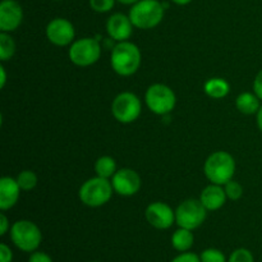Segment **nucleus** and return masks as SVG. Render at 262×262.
Segmentation results:
<instances>
[{
	"mask_svg": "<svg viewBox=\"0 0 262 262\" xmlns=\"http://www.w3.org/2000/svg\"><path fill=\"white\" fill-rule=\"evenodd\" d=\"M171 262H201V258L197 255L191 252H183L182 255L177 256Z\"/></svg>",
	"mask_w": 262,
	"mask_h": 262,
	"instance_id": "obj_27",
	"label": "nucleus"
},
{
	"mask_svg": "<svg viewBox=\"0 0 262 262\" xmlns=\"http://www.w3.org/2000/svg\"><path fill=\"white\" fill-rule=\"evenodd\" d=\"M23 20V9L15 0H3L0 3V30L2 32H13Z\"/></svg>",
	"mask_w": 262,
	"mask_h": 262,
	"instance_id": "obj_13",
	"label": "nucleus"
},
{
	"mask_svg": "<svg viewBox=\"0 0 262 262\" xmlns=\"http://www.w3.org/2000/svg\"><path fill=\"white\" fill-rule=\"evenodd\" d=\"M55 2H61V0H55Z\"/></svg>",
	"mask_w": 262,
	"mask_h": 262,
	"instance_id": "obj_36",
	"label": "nucleus"
},
{
	"mask_svg": "<svg viewBox=\"0 0 262 262\" xmlns=\"http://www.w3.org/2000/svg\"><path fill=\"white\" fill-rule=\"evenodd\" d=\"M228 262H253V255L246 248H238L230 255Z\"/></svg>",
	"mask_w": 262,
	"mask_h": 262,
	"instance_id": "obj_26",
	"label": "nucleus"
},
{
	"mask_svg": "<svg viewBox=\"0 0 262 262\" xmlns=\"http://www.w3.org/2000/svg\"><path fill=\"white\" fill-rule=\"evenodd\" d=\"M17 182L22 191H31L37 186V176L32 170H23L18 174Z\"/></svg>",
	"mask_w": 262,
	"mask_h": 262,
	"instance_id": "obj_22",
	"label": "nucleus"
},
{
	"mask_svg": "<svg viewBox=\"0 0 262 262\" xmlns=\"http://www.w3.org/2000/svg\"><path fill=\"white\" fill-rule=\"evenodd\" d=\"M225 193H227L228 199L233 200V201H237L241 197L243 196V187L242 184L238 183L235 181H229L225 184Z\"/></svg>",
	"mask_w": 262,
	"mask_h": 262,
	"instance_id": "obj_23",
	"label": "nucleus"
},
{
	"mask_svg": "<svg viewBox=\"0 0 262 262\" xmlns=\"http://www.w3.org/2000/svg\"><path fill=\"white\" fill-rule=\"evenodd\" d=\"M28 262H53V260H51V257L48 255V253L36 251V252H33L32 255L30 256V260H28Z\"/></svg>",
	"mask_w": 262,
	"mask_h": 262,
	"instance_id": "obj_29",
	"label": "nucleus"
},
{
	"mask_svg": "<svg viewBox=\"0 0 262 262\" xmlns=\"http://www.w3.org/2000/svg\"><path fill=\"white\" fill-rule=\"evenodd\" d=\"M113 184L109 179L95 177L89 179L81 186L78 192L82 204L90 207H100L109 202L113 196Z\"/></svg>",
	"mask_w": 262,
	"mask_h": 262,
	"instance_id": "obj_4",
	"label": "nucleus"
},
{
	"mask_svg": "<svg viewBox=\"0 0 262 262\" xmlns=\"http://www.w3.org/2000/svg\"><path fill=\"white\" fill-rule=\"evenodd\" d=\"M15 42L7 32L0 33V60L7 61L14 55Z\"/></svg>",
	"mask_w": 262,
	"mask_h": 262,
	"instance_id": "obj_21",
	"label": "nucleus"
},
{
	"mask_svg": "<svg viewBox=\"0 0 262 262\" xmlns=\"http://www.w3.org/2000/svg\"><path fill=\"white\" fill-rule=\"evenodd\" d=\"M10 238L15 247L23 252H35L41 245L42 234L35 223L30 220H19L10 228Z\"/></svg>",
	"mask_w": 262,
	"mask_h": 262,
	"instance_id": "obj_5",
	"label": "nucleus"
},
{
	"mask_svg": "<svg viewBox=\"0 0 262 262\" xmlns=\"http://www.w3.org/2000/svg\"><path fill=\"white\" fill-rule=\"evenodd\" d=\"M200 201L204 205L207 211H215V210L222 209L227 201V193L225 189L219 184L211 183L206 188L202 189Z\"/></svg>",
	"mask_w": 262,
	"mask_h": 262,
	"instance_id": "obj_16",
	"label": "nucleus"
},
{
	"mask_svg": "<svg viewBox=\"0 0 262 262\" xmlns=\"http://www.w3.org/2000/svg\"><path fill=\"white\" fill-rule=\"evenodd\" d=\"M206 211L200 200H186L176 210V223L179 228L193 230L201 227L206 219Z\"/></svg>",
	"mask_w": 262,
	"mask_h": 262,
	"instance_id": "obj_8",
	"label": "nucleus"
},
{
	"mask_svg": "<svg viewBox=\"0 0 262 262\" xmlns=\"http://www.w3.org/2000/svg\"><path fill=\"white\" fill-rule=\"evenodd\" d=\"M0 73H2V79H0V87L4 89L5 82H7V73H5V68L3 66H0Z\"/></svg>",
	"mask_w": 262,
	"mask_h": 262,
	"instance_id": "obj_32",
	"label": "nucleus"
},
{
	"mask_svg": "<svg viewBox=\"0 0 262 262\" xmlns=\"http://www.w3.org/2000/svg\"><path fill=\"white\" fill-rule=\"evenodd\" d=\"M141 51L137 45L129 41H122L114 46L110 56V64L119 76L128 77L135 74L141 66Z\"/></svg>",
	"mask_w": 262,
	"mask_h": 262,
	"instance_id": "obj_1",
	"label": "nucleus"
},
{
	"mask_svg": "<svg viewBox=\"0 0 262 262\" xmlns=\"http://www.w3.org/2000/svg\"><path fill=\"white\" fill-rule=\"evenodd\" d=\"M95 171H96V176L101 177V178H113L114 174L117 173V164H115V160L113 158H110V156H101L95 163Z\"/></svg>",
	"mask_w": 262,
	"mask_h": 262,
	"instance_id": "obj_20",
	"label": "nucleus"
},
{
	"mask_svg": "<svg viewBox=\"0 0 262 262\" xmlns=\"http://www.w3.org/2000/svg\"><path fill=\"white\" fill-rule=\"evenodd\" d=\"M117 2L122 3V4H124V5H133V4H136L137 2H140V0H117Z\"/></svg>",
	"mask_w": 262,
	"mask_h": 262,
	"instance_id": "obj_34",
	"label": "nucleus"
},
{
	"mask_svg": "<svg viewBox=\"0 0 262 262\" xmlns=\"http://www.w3.org/2000/svg\"><path fill=\"white\" fill-rule=\"evenodd\" d=\"M204 171L211 183L225 186L234 177L235 161L230 154L225 151H216L205 161Z\"/></svg>",
	"mask_w": 262,
	"mask_h": 262,
	"instance_id": "obj_2",
	"label": "nucleus"
},
{
	"mask_svg": "<svg viewBox=\"0 0 262 262\" xmlns=\"http://www.w3.org/2000/svg\"><path fill=\"white\" fill-rule=\"evenodd\" d=\"M200 258H201V262H227L224 253L216 248L205 250L200 256Z\"/></svg>",
	"mask_w": 262,
	"mask_h": 262,
	"instance_id": "obj_24",
	"label": "nucleus"
},
{
	"mask_svg": "<svg viewBox=\"0 0 262 262\" xmlns=\"http://www.w3.org/2000/svg\"><path fill=\"white\" fill-rule=\"evenodd\" d=\"M115 0H90V7L97 13H106L114 8Z\"/></svg>",
	"mask_w": 262,
	"mask_h": 262,
	"instance_id": "obj_25",
	"label": "nucleus"
},
{
	"mask_svg": "<svg viewBox=\"0 0 262 262\" xmlns=\"http://www.w3.org/2000/svg\"><path fill=\"white\" fill-rule=\"evenodd\" d=\"M13 252L5 243L0 245V262H12Z\"/></svg>",
	"mask_w": 262,
	"mask_h": 262,
	"instance_id": "obj_28",
	"label": "nucleus"
},
{
	"mask_svg": "<svg viewBox=\"0 0 262 262\" xmlns=\"http://www.w3.org/2000/svg\"><path fill=\"white\" fill-rule=\"evenodd\" d=\"M69 59L78 67H90L101 56V45L96 38L86 37L74 41L68 51Z\"/></svg>",
	"mask_w": 262,
	"mask_h": 262,
	"instance_id": "obj_7",
	"label": "nucleus"
},
{
	"mask_svg": "<svg viewBox=\"0 0 262 262\" xmlns=\"http://www.w3.org/2000/svg\"><path fill=\"white\" fill-rule=\"evenodd\" d=\"M129 18L136 28L151 30L163 20L164 4L159 0H140L130 8Z\"/></svg>",
	"mask_w": 262,
	"mask_h": 262,
	"instance_id": "obj_3",
	"label": "nucleus"
},
{
	"mask_svg": "<svg viewBox=\"0 0 262 262\" xmlns=\"http://www.w3.org/2000/svg\"><path fill=\"white\" fill-rule=\"evenodd\" d=\"M256 117H257V125H258V129L262 132V106L260 107V110L257 112V114H256Z\"/></svg>",
	"mask_w": 262,
	"mask_h": 262,
	"instance_id": "obj_33",
	"label": "nucleus"
},
{
	"mask_svg": "<svg viewBox=\"0 0 262 262\" xmlns=\"http://www.w3.org/2000/svg\"><path fill=\"white\" fill-rule=\"evenodd\" d=\"M141 100L133 92H122L112 104V113L115 119L123 124H128L138 119L141 114Z\"/></svg>",
	"mask_w": 262,
	"mask_h": 262,
	"instance_id": "obj_9",
	"label": "nucleus"
},
{
	"mask_svg": "<svg viewBox=\"0 0 262 262\" xmlns=\"http://www.w3.org/2000/svg\"><path fill=\"white\" fill-rule=\"evenodd\" d=\"M146 105L158 115H166L176 107L177 97L173 90L163 83L151 84L146 91Z\"/></svg>",
	"mask_w": 262,
	"mask_h": 262,
	"instance_id": "obj_6",
	"label": "nucleus"
},
{
	"mask_svg": "<svg viewBox=\"0 0 262 262\" xmlns=\"http://www.w3.org/2000/svg\"><path fill=\"white\" fill-rule=\"evenodd\" d=\"M207 96L212 99H223L230 91V86L224 78H210L204 86Z\"/></svg>",
	"mask_w": 262,
	"mask_h": 262,
	"instance_id": "obj_19",
	"label": "nucleus"
},
{
	"mask_svg": "<svg viewBox=\"0 0 262 262\" xmlns=\"http://www.w3.org/2000/svg\"><path fill=\"white\" fill-rule=\"evenodd\" d=\"M171 2L177 5H187V4H189L192 0H171Z\"/></svg>",
	"mask_w": 262,
	"mask_h": 262,
	"instance_id": "obj_35",
	"label": "nucleus"
},
{
	"mask_svg": "<svg viewBox=\"0 0 262 262\" xmlns=\"http://www.w3.org/2000/svg\"><path fill=\"white\" fill-rule=\"evenodd\" d=\"M133 23L130 20L129 15H125L123 13H115L110 15L106 22V31L113 40L122 42L127 41L133 32Z\"/></svg>",
	"mask_w": 262,
	"mask_h": 262,
	"instance_id": "obj_14",
	"label": "nucleus"
},
{
	"mask_svg": "<svg viewBox=\"0 0 262 262\" xmlns=\"http://www.w3.org/2000/svg\"><path fill=\"white\" fill-rule=\"evenodd\" d=\"M112 184L114 192H117L120 196L129 197L140 191L141 178L137 171H135L133 169H119L113 177Z\"/></svg>",
	"mask_w": 262,
	"mask_h": 262,
	"instance_id": "obj_11",
	"label": "nucleus"
},
{
	"mask_svg": "<svg viewBox=\"0 0 262 262\" xmlns=\"http://www.w3.org/2000/svg\"><path fill=\"white\" fill-rule=\"evenodd\" d=\"M194 237L192 230L184 229V228H179L178 230L174 232L171 235V245L179 252H187L189 248L193 246Z\"/></svg>",
	"mask_w": 262,
	"mask_h": 262,
	"instance_id": "obj_18",
	"label": "nucleus"
},
{
	"mask_svg": "<svg viewBox=\"0 0 262 262\" xmlns=\"http://www.w3.org/2000/svg\"><path fill=\"white\" fill-rule=\"evenodd\" d=\"M20 187L17 179L10 177H3L0 179V209L3 211L9 210L17 204L19 199Z\"/></svg>",
	"mask_w": 262,
	"mask_h": 262,
	"instance_id": "obj_15",
	"label": "nucleus"
},
{
	"mask_svg": "<svg viewBox=\"0 0 262 262\" xmlns=\"http://www.w3.org/2000/svg\"><path fill=\"white\" fill-rule=\"evenodd\" d=\"M9 229V222L4 214L0 215V235H4Z\"/></svg>",
	"mask_w": 262,
	"mask_h": 262,
	"instance_id": "obj_31",
	"label": "nucleus"
},
{
	"mask_svg": "<svg viewBox=\"0 0 262 262\" xmlns=\"http://www.w3.org/2000/svg\"><path fill=\"white\" fill-rule=\"evenodd\" d=\"M74 26L66 18H54L46 26V37L56 46H67L74 40Z\"/></svg>",
	"mask_w": 262,
	"mask_h": 262,
	"instance_id": "obj_10",
	"label": "nucleus"
},
{
	"mask_svg": "<svg viewBox=\"0 0 262 262\" xmlns=\"http://www.w3.org/2000/svg\"><path fill=\"white\" fill-rule=\"evenodd\" d=\"M146 219L156 229H169L176 222V212L164 202H152L146 209Z\"/></svg>",
	"mask_w": 262,
	"mask_h": 262,
	"instance_id": "obj_12",
	"label": "nucleus"
},
{
	"mask_svg": "<svg viewBox=\"0 0 262 262\" xmlns=\"http://www.w3.org/2000/svg\"><path fill=\"white\" fill-rule=\"evenodd\" d=\"M253 92L258 99L262 100V69L256 74V78L253 81Z\"/></svg>",
	"mask_w": 262,
	"mask_h": 262,
	"instance_id": "obj_30",
	"label": "nucleus"
},
{
	"mask_svg": "<svg viewBox=\"0 0 262 262\" xmlns=\"http://www.w3.org/2000/svg\"><path fill=\"white\" fill-rule=\"evenodd\" d=\"M235 106L239 110L242 114L252 115L257 114L260 110V99L256 96V94H251V92H243L235 100Z\"/></svg>",
	"mask_w": 262,
	"mask_h": 262,
	"instance_id": "obj_17",
	"label": "nucleus"
}]
</instances>
